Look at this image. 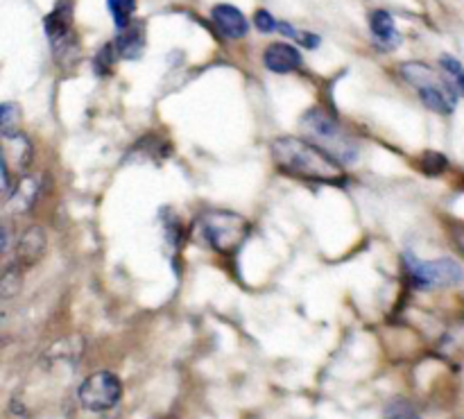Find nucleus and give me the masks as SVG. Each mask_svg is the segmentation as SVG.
<instances>
[{
	"label": "nucleus",
	"instance_id": "f257e3e1",
	"mask_svg": "<svg viewBox=\"0 0 464 419\" xmlns=\"http://www.w3.org/2000/svg\"><path fill=\"white\" fill-rule=\"evenodd\" d=\"M270 157L284 175L295 177V180L315 181V184L347 181L343 166L308 139H297V136L275 139L270 143Z\"/></svg>",
	"mask_w": 464,
	"mask_h": 419
},
{
	"label": "nucleus",
	"instance_id": "f03ea898",
	"mask_svg": "<svg viewBox=\"0 0 464 419\" xmlns=\"http://www.w3.org/2000/svg\"><path fill=\"white\" fill-rule=\"evenodd\" d=\"M302 130L306 132L308 141L317 148L324 150L329 157H334L340 166H349L361 154V145L356 139L343 130L338 121L324 109H311L302 116Z\"/></svg>",
	"mask_w": 464,
	"mask_h": 419
},
{
	"label": "nucleus",
	"instance_id": "7ed1b4c3",
	"mask_svg": "<svg viewBox=\"0 0 464 419\" xmlns=\"http://www.w3.org/2000/svg\"><path fill=\"white\" fill-rule=\"evenodd\" d=\"M399 71L408 84L415 86L420 100L430 112L440 113V116H451L456 112L458 91L453 89L451 82L440 77L433 68L426 66L424 62H406L401 63Z\"/></svg>",
	"mask_w": 464,
	"mask_h": 419
},
{
	"label": "nucleus",
	"instance_id": "20e7f679",
	"mask_svg": "<svg viewBox=\"0 0 464 419\" xmlns=\"http://www.w3.org/2000/svg\"><path fill=\"white\" fill-rule=\"evenodd\" d=\"M202 239L218 254H236L249 236V222L231 211H207L199 220Z\"/></svg>",
	"mask_w": 464,
	"mask_h": 419
},
{
	"label": "nucleus",
	"instance_id": "39448f33",
	"mask_svg": "<svg viewBox=\"0 0 464 419\" xmlns=\"http://www.w3.org/2000/svg\"><path fill=\"white\" fill-rule=\"evenodd\" d=\"M408 277L412 284L421 290H438V288H453L464 281V268L456 258H435V261H421V258L406 254Z\"/></svg>",
	"mask_w": 464,
	"mask_h": 419
},
{
	"label": "nucleus",
	"instance_id": "423d86ee",
	"mask_svg": "<svg viewBox=\"0 0 464 419\" xmlns=\"http://www.w3.org/2000/svg\"><path fill=\"white\" fill-rule=\"evenodd\" d=\"M80 404L91 413L111 411L122 397V381L113 372H95L80 385Z\"/></svg>",
	"mask_w": 464,
	"mask_h": 419
},
{
	"label": "nucleus",
	"instance_id": "0eeeda50",
	"mask_svg": "<svg viewBox=\"0 0 464 419\" xmlns=\"http://www.w3.org/2000/svg\"><path fill=\"white\" fill-rule=\"evenodd\" d=\"M45 34H48L50 45L57 54L71 48L72 41V5L62 0L53 12L45 16Z\"/></svg>",
	"mask_w": 464,
	"mask_h": 419
},
{
	"label": "nucleus",
	"instance_id": "6e6552de",
	"mask_svg": "<svg viewBox=\"0 0 464 419\" xmlns=\"http://www.w3.org/2000/svg\"><path fill=\"white\" fill-rule=\"evenodd\" d=\"M211 18L213 23H216L218 32H220L225 39H243V36H247L249 32V23L247 18H245V14L240 12L238 7H234V5L229 3H220L216 5V7L211 9Z\"/></svg>",
	"mask_w": 464,
	"mask_h": 419
},
{
	"label": "nucleus",
	"instance_id": "1a4fd4ad",
	"mask_svg": "<svg viewBox=\"0 0 464 419\" xmlns=\"http://www.w3.org/2000/svg\"><path fill=\"white\" fill-rule=\"evenodd\" d=\"M302 53L293 44H284V41L270 44L266 48V53H263V63H266L267 71L276 73V75L297 71L302 66Z\"/></svg>",
	"mask_w": 464,
	"mask_h": 419
},
{
	"label": "nucleus",
	"instance_id": "9d476101",
	"mask_svg": "<svg viewBox=\"0 0 464 419\" xmlns=\"http://www.w3.org/2000/svg\"><path fill=\"white\" fill-rule=\"evenodd\" d=\"M370 30L376 45H379L381 50H385V53H390V50H394L401 44V34L397 32L392 14L385 12V9H374V12L370 14Z\"/></svg>",
	"mask_w": 464,
	"mask_h": 419
},
{
	"label": "nucleus",
	"instance_id": "9b49d317",
	"mask_svg": "<svg viewBox=\"0 0 464 419\" xmlns=\"http://www.w3.org/2000/svg\"><path fill=\"white\" fill-rule=\"evenodd\" d=\"M45 245H48V239H45V231L41 227L32 225L23 231L21 240L16 245V258L18 266H32V263L39 261L45 252Z\"/></svg>",
	"mask_w": 464,
	"mask_h": 419
},
{
	"label": "nucleus",
	"instance_id": "f8f14e48",
	"mask_svg": "<svg viewBox=\"0 0 464 419\" xmlns=\"http://www.w3.org/2000/svg\"><path fill=\"white\" fill-rule=\"evenodd\" d=\"M113 45H116L118 57L131 59V62H134V59H139L140 54H143V50H145V27H143V23L134 21L130 27H125V30L118 32Z\"/></svg>",
	"mask_w": 464,
	"mask_h": 419
},
{
	"label": "nucleus",
	"instance_id": "ddd939ff",
	"mask_svg": "<svg viewBox=\"0 0 464 419\" xmlns=\"http://www.w3.org/2000/svg\"><path fill=\"white\" fill-rule=\"evenodd\" d=\"M36 195H39V181L34 177H23L16 184V189L9 193V204L16 211H27L36 202Z\"/></svg>",
	"mask_w": 464,
	"mask_h": 419
},
{
	"label": "nucleus",
	"instance_id": "4468645a",
	"mask_svg": "<svg viewBox=\"0 0 464 419\" xmlns=\"http://www.w3.org/2000/svg\"><path fill=\"white\" fill-rule=\"evenodd\" d=\"M107 9L118 30H125V27H130L134 23L136 0H107Z\"/></svg>",
	"mask_w": 464,
	"mask_h": 419
},
{
	"label": "nucleus",
	"instance_id": "2eb2a0df",
	"mask_svg": "<svg viewBox=\"0 0 464 419\" xmlns=\"http://www.w3.org/2000/svg\"><path fill=\"white\" fill-rule=\"evenodd\" d=\"M18 125H21V107L14 102L0 104V132H3V139L18 136Z\"/></svg>",
	"mask_w": 464,
	"mask_h": 419
},
{
	"label": "nucleus",
	"instance_id": "dca6fc26",
	"mask_svg": "<svg viewBox=\"0 0 464 419\" xmlns=\"http://www.w3.org/2000/svg\"><path fill=\"white\" fill-rule=\"evenodd\" d=\"M440 68L447 73V80L451 82L453 89L460 95H464V63L460 59L453 57V54H442V57H440Z\"/></svg>",
	"mask_w": 464,
	"mask_h": 419
},
{
	"label": "nucleus",
	"instance_id": "f3484780",
	"mask_svg": "<svg viewBox=\"0 0 464 419\" xmlns=\"http://www.w3.org/2000/svg\"><path fill=\"white\" fill-rule=\"evenodd\" d=\"M163 216V236H166V243L172 252H177L181 245V225H179V218L172 209H166L161 211Z\"/></svg>",
	"mask_w": 464,
	"mask_h": 419
},
{
	"label": "nucleus",
	"instance_id": "a211bd4d",
	"mask_svg": "<svg viewBox=\"0 0 464 419\" xmlns=\"http://www.w3.org/2000/svg\"><path fill=\"white\" fill-rule=\"evenodd\" d=\"M18 290H21V268L18 263H14L0 277V297L12 299L14 295H18Z\"/></svg>",
	"mask_w": 464,
	"mask_h": 419
},
{
	"label": "nucleus",
	"instance_id": "6ab92c4d",
	"mask_svg": "<svg viewBox=\"0 0 464 419\" xmlns=\"http://www.w3.org/2000/svg\"><path fill=\"white\" fill-rule=\"evenodd\" d=\"M279 32L284 36H290L293 41H297L299 45H304V48L308 50H315L317 45H320V36L313 34V32H304V30H297L295 25H290V23L285 21H279Z\"/></svg>",
	"mask_w": 464,
	"mask_h": 419
},
{
	"label": "nucleus",
	"instance_id": "aec40b11",
	"mask_svg": "<svg viewBox=\"0 0 464 419\" xmlns=\"http://www.w3.org/2000/svg\"><path fill=\"white\" fill-rule=\"evenodd\" d=\"M118 53H116V45L113 44H104L102 48L98 50V54H95L93 59V68L98 75H107L109 71H111L113 62H116Z\"/></svg>",
	"mask_w": 464,
	"mask_h": 419
},
{
	"label": "nucleus",
	"instance_id": "412c9836",
	"mask_svg": "<svg viewBox=\"0 0 464 419\" xmlns=\"http://www.w3.org/2000/svg\"><path fill=\"white\" fill-rule=\"evenodd\" d=\"M385 419H421V417L417 415V411L411 406V404L403 402V399H397V402H392L388 408H385Z\"/></svg>",
	"mask_w": 464,
	"mask_h": 419
},
{
	"label": "nucleus",
	"instance_id": "4be33fe9",
	"mask_svg": "<svg viewBox=\"0 0 464 419\" xmlns=\"http://www.w3.org/2000/svg\"><path fill=\"white\" fill-rule=\"evenodd\" d=\"M420 163L421 171H424L426 175H440V172L447 171V159L440 152H426L424 157L420 159Z\"/></svg>",
	"mask_w": 464,
	"mask_h": 419
},
{
	"label": "nucleus",
	"instance_id": "5701e85b",
	"mask_svg": "<svg viewBox=\"0 0 464 419\" xmlns=\"http://www.w3.org/2000/svg\"><path fill=\"white\" fill-rule=\"evenodd\" d=\"M254 27H256L258 32H263V34H272V32H279V21H276L267 9H258V12L254 14Z\"/></svg>",
	"mask_w": 464,
	"mask_h": 419
}]
</instances>
